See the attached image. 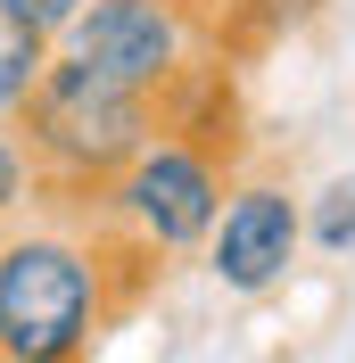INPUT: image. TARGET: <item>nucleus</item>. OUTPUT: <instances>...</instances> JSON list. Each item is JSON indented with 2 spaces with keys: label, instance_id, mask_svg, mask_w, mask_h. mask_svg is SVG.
<instances>
[{
  "label": "nucleus",
  "instance_id": "nucleus-1",
  "mask_svg": "<svg viewBox=\"0 0 355 363\" xmlns=\"http://www.w3.org/2000/svg\"><path fill=\"white\" fill-rule=\"evenodd\" d=\"M149 256L99 231L83 206H42L0 231V355L99 363V339L133 314Z\"/></svg>",
  "mask_w": 355,
  "mask_h": 363
},
{
  "label": "nucleus",
  "instance_id": "nucleus-2",
  "mask_svg": "<svg viewBox=\"0 0 355 363\" xmlns=\"http://www.w3.org/2000/svg\"><path fill=\"white\" fill-rule=\"evenodd\" d=\"M17 133H25V149H33V165L50 182V206H91L157 140V99L91 74L83 58L58 50L50 74L33 83V99H25Z\"/></svg>",
  "mask_w": 355,
  "mask_h": 363
},
{
  "label": "nucleus",
  "instance_id": "nucleus-3",
  "mask_svg": "<svg viewBox=\"0 0 355 363\" xmlns=\"http://www.w3.org/2000/svg\"><path fill=\"white\" fill-rule=\"evenodd\" d=\"M231 182H240L231 157H215V149H199L190 133H165V124H157V140L83 206V215L99 231H116L124 248H141L149 264H182V256L207 248Z\"/></svg>",
  "mask_w": 355,
  "mask_h": 363
},
{
  "label": "nucleus",
  "instance_id": "nucleus-4",
  "mask_svg": "<svg viewBox=\"0 0 355 363\" xmlns=\"http://www.w3.org/2000/svg\"><path fill=\"white\" fill-rule=\"evenodd\" d=\"M58 50L141 99H165L207 58V9L199 0H91L58 33Z\"/></svg>",
  "mask_w": 355,
  "mask_h": 363
},
{
  "label": "nucleus",
  "instance_id": "nucleus-5",
  "mask_svg": "<svg viewBox=\"0 0 355 363\" xmlns=\"http://www.w3.org/2000/svg\"><path fill=\"white\" fill-rule=\"evenodd\" d=\"M199 264L223 297L289 289V272L306 264V199L273 174H240L223 215H215V231H207V248H199Z\"/></svg>",
  "mask_w": 355,
  "mask_h": 363
},
{
  "label": "nucleus",
  "instance_id": "nucleus-6",
  "mask_svg": "<svg viewBox=\"0 0 355 363\" xmlns=\"http://www.w3.org/2000/svg\"><path fill=\"white\" fill-rule=\"evenodd\" d=\"M314 9L322 0H223V17L207 25V50H215L223 67H248L273 42H289L297 25H314Z\"/></svg>",
  "mask_w": 355,
  "mask_h": 363
},
{
  "label": "nucleus",
  "instance_id": "nucleus-7",
  "mask_svg": "<svg viewBox=\"0 0 355 363\" xmlns=\"http://www.w3.org/2000/svg\"><path fill=\"white\" fill-rule=\"evenodd\" d=\"M50 58H58V42H50L25 9H9V0H0V124H17V116H25L33 83L50 74Z\"/></svg>",
  "mask_w": 355,
  "mask_h": 363
},
{
  "label": "nucleus",
  "instance_id": "nucleus-8",
  "mask_svg": "<svg viewBox=\"0 0 355 363\" xmlns=\"http://www.w3.org/2000/svg\"><path fill=\"white\" fill-rule=\"evenodd\" d=\"M306 248L314 256H355V165L331 174L322 190H306Z\"/></svg>",
  "mask_w": 355,
  "mask_h": 363
},
{
  "label": "nucleus",
  "instance_id": "nucleus-9",
  "mask_svg": "<svg viewBox=\"0 0 355 363\" xmlns=\"http://www.w3.org/2000/svg\"><path fill=\"white\" fill-rule=\"evenodd\" d=\"M42 206H50L42 165H33V149H25V133H17V124H0V231H9V223H25V215H42Z\"/></svg>",
  "mask_w": 355,
  "mask_h": 363
},
{
  "label": "nucleus",
  "instance_id": "nucleus-10",
  "mask_svg": "<svg viewBox=\"0 0 355 363\" xmlns=\"http://www.w3.org/2000/svg\"><path fill=\"white\" fill-rule=\"evenodd\" d=\"M9 9H25V17H33V25H42V33H50V42H58V33H67V25H75V17H83V9H91V0H9Z\"/></svg>",
  "mask_w": 355,
  "mask_h": 363
},
{
  "label": "nucleus",
  "instance_id": "nucleus-11",
  "mask_svg": "<svg viewBox=\"0 0 355 363\" xmlns=\"http://www.w3.org/2000/svg\"><path fill=\"white\" fill-rule=\"evenodd\" d=\"M0 363H9V355H0Z\"/></svg>",
  "mask_w": 355,
  "mask_h": 363
}]
</instances>
